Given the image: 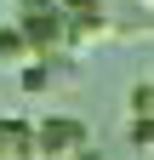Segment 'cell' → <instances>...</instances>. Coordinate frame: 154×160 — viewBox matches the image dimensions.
<instances>
[{
    "mask_svg": "<svg viewBox=\"0 0 154 160\" xmlns=\"http://www.w3.org/2000/svg\"><path fill=\"white\" fill-rule=\"evenodd\" d=\"M69 160H108V154H103V149H91V143H86V149H74Z\"/></svg>",
    "mask_w": 154,
    "mask_h": 160,
    "instance_id": "ba28073f",
    "label": "cell"
},
{
    "mask_svg": "<svg viewBox=\"0 0 154 160\" xmlns=\"http://www.w3.org/2000/svg\"><path fill=\"white\" fill-rule=\"evenodd\" d=\"M34 46H29V34L23 23H0V63H29Z\"/></svg>",
    "mask_w": 154,
    "mask_h": 160,
    "instance_id": "277c9868",
    "label": "cell"
},
{
    "mask_svg": "<svg viewBox=\"0 0 154 160\" xmlns=\"http://www.w3.org/2000/svg\"><path fill=\"white\" fill-rule=\"evenodd\" d=\"M34 137H40V154L51 160H69L74 149H86L91 143V132H86V120H74V114H46L40 126H34Z\"/></svg>",
    "mask_w": 154,
    "mask_h": 160,
    "instance_id": "6da1fadb",
    "label": "cell"
},
{
    "mask_svg": "<svg viewBox=\"0 0 154 160\" xmlns=\"http://www.w3.org/2000/svg\"><path fill=\"white\" fill-rule=\"evenodd\" d=\"M34 154H40L34 126L17 120V114H0V160H34Z\"/></svg>",
    "mask_w": 154,
    "mask_h": 160,
    "instance_id": "3957f363",
    "label": "cell"
},
{
    "mask_svg": "<svg viewBox=\"0 0 154 160\" xmlns=\"http://www.w3.org/2000/svg\"><path fill=\"white\" fill-rule=\"evenodd\" d=\"M131 114H154V80H143V86L131 92Z\"/></svg>",
    "mask_w": 154,
    "mask_h": 160,
    "instance_id": "52a82bcc",
    "label": "cell"
},
{
    "mask_svg": "<svg viewBox=\"0 0 154 160\" xmlns=\"http://www.w3.org/2000/svg\"><path fill=\"white\" fill-rule=\"evenodd\" d=\"M17 80H23V92H46L51 86V57H29Z\"/></svg>",
    "mask_w": 154,
    "mask_h": 160,
    "instance_id": "5b68a950",
    "label": "cell"
},
{
    "mask_svg": "<svg viewBox=\"0 0 154 160\" xmlns=\"http://www.w3.org/2000/svg\"><path fill=\"white\" fill-rule=\"evenodd\" d=\"M131 143H137V149H154V114H131Z\"/></svg>",
    "mask_w": 154,
    "mask_h": 160,
    "instance_id": "8992f818",
    "label": "cell"
},
{
    "mask_svg": "<svg viewBox=\"0 0 154 160\" xmlns=\"http://www.w3.org/2000/svg\"><path fill=\"white\" fill-rule=\"evenodd\" d=\"M34 57H51V52H69V17L63 12H17Z\"/></svg>",
    "mask_w": 154,
    "mask_h": 160,
    "instance_id": "7a4b0ae2",
    "label": "cell"
}]
</instances>
